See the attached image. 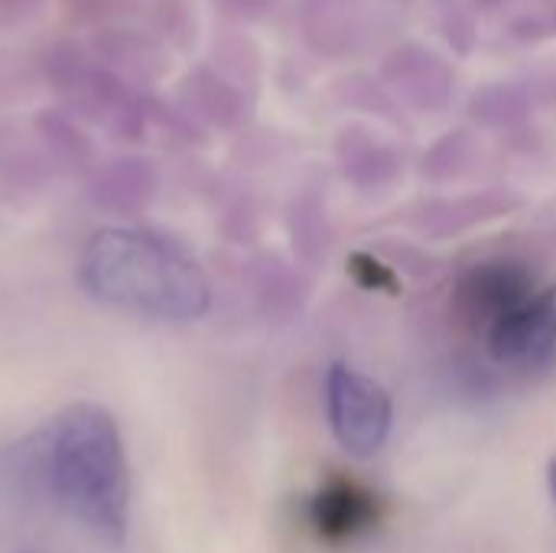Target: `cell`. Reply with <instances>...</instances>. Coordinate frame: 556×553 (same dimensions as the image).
Masks as SVG:
<instances>
[{"instance_id":"6da1fadb","label":"cell","mask_w":556,"mask_h":553,"mask_svg":"<svg viewBox=\"0 0 556 553\" xmlns=\"http://www.w3.org/2000/svg\"><path fill=\"white\" fill-rule=\"evenodd\" d=\"M39 473L52 502L94 541L121 548L130 521V476L117 420L101 404L65 407L39 437Z\"/></svg>"},{"instance_id":"7a4b0ae2","label":"cell","mask_w":556,"mask_h":553,"mask_svg":"<svg viewBox=\"0 0 556 553\" xmlns=\"http://www.w3.org/2000/svg\"><path fill=\"white\" fill-rule=\"evenodd\" d=\"M78 280L94 300L163 323H192L212 303L199 261L173 238L143 228L94 231L81 248Z\"/></svg>"},{"instance_id":"3957f363","label":"cell","mask_w":556,"mask_h":553,"mask_svg":"<svg viewBox=\"0 0 556 553\" xmlns=\"http://www.w3.org/2000/svg\"><path fill=\"white\" fill-rule=\"evenodd\" d=\"M326 411L339 447L355 460H371L391 437V394L368 375L332 365L326 375Z\"/></svg>"},{"instance_id":"277c9868","label":"cell","mask_w":556,"mask_h":553,"mask_svg":"<svg viewBox=\"0 0 556 553\" xmlns=\"http://www.w3.org/2000/svg\"><path fill=\"white\" fill-rule=\"evenodd\" d=\"M489 355L498 368L538 375L556 368V287L531 293L489 332Z\"/></svg>"},{"instance_id":"5b68a950","label":"cell","mask_w":556,"mask_h":553,"mask_svg":"<svg viewBox=\"0 0 556 553\" xmlns=\"http://www.w3.org/2000/svg\"><path fill=\"white\" fill-rule=\"evenodd\" d=\"M309 521L329 544H352L381 521L378 495L352 479H329L309 502Z\"/></svg>"},{"instance_id":"8992f818","label":"cell","mask_w":556,"mask_h":553,"mask_svg":"<svg viewBox=\"0 0 556 553\" xmlns=\"http://www.w3.org/2000/svg\"><path fill=\"white\" fill-rule=\"evenodd\" d=\"M531 277L505 261H492V264H479L469 274H463L456 297H459V310L472 319L485 323V332L515 306H521L531 297Z\"/></svg>"},{"instance_id":"52a82bcc","label":"cell","mask_w":556,"mask_h":553,"mask_svg":"<svg viewBox=\"0 0 556 553\" xmlns=\"http://www.w3.org/2000/svg\"><path fill=\"white\" fill-rule=\"evenodd\" d=\"M384 81L414 108L437 111L450 101L456 75L446 59H440L433 49L424 46H397L384 59Z\"/></svg>"},{"instance_id":"ba28073f","label":"cell","mask_w":556,"mask_h":553,"mask_svg":"<svg viewBox=\"0 0 556 553\" xmlns=\"http://www.w3.org/2000/svg\"><path fill=\"white\" fill-rule=\"evenodd\" d=\"M472 111L485 124H515L528 114V91L515 81H495L476 95Z\"/></svg>"},{"instance_id":"9c48e42d","label":"cell","mask_w":556,"mask_h":553,"mask_svg":"<svg viewBox=\"0 0 556 553\" xmlns=\"http://www.w3.org/2000/svg\"><path fill=\"white\" fill-rule=\"evenodd\" d=\"M547 489H551V499L556 502V456L551 460V466H547Z\"/></svg>"}]
</instances>
